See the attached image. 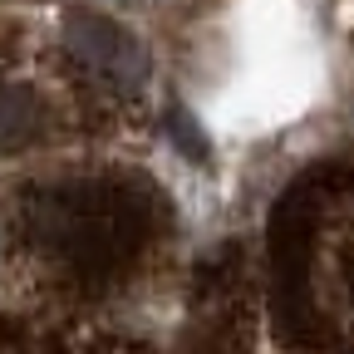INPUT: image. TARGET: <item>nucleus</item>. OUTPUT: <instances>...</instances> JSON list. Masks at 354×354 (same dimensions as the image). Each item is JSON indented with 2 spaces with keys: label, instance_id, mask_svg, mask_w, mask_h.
Segmentation results:
<instances>
[{
  "label": "nucleus",
  "instance_id": "nucleus-1",
  "mask_svg": "<svg viewBox=\"0 0 354 354\" xmlns=\"http://www.w3.org/2000/svg\"><path fill=\"white\" fill-rule=\"evenodd\" d=\"M35 128V104L30 94H0V143H15Z\"/></svg>",
  "mask_w": 354,
  "mask_h": 354
}]
</instances>
